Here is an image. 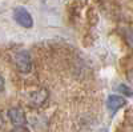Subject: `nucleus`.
<instances>
[{
  "label": "nucleus",
  "mask_w": 133,
  "mask_h": 132,
  "mask_svg": "<svg viewBox=\"0 0 133 132\" xmlns=\"http://www.w3.org/2000/svg\"><path fill=\"white\" fill-rule=\"evenodd\" d=\"M14 19H15V21L19 26L24 27V28H32V26H33L32 16L29 15L28 11L25 8H23V7H17V8L14 9Z\"/></svg>",
  "instance_id": "nucleus-1"
},
{
  "label": "nucleus",
  "mask_w": 133,
  "mask_h": 132,
  "mask_svg": "<svg viewBox=\"0 0 133 132\" xmlns=\"http://www.w3.org/2000/svg\"><path fill=\"white\" fill-rule=\"evenodd\" d=\"M15 64L16 68L21 72V73H28L32 70V61H31V56L28 55V52L21 51L17 52L15 56Z\"/></svg>",
  "instance_id": "nucleus-2"
},
{
  "label": "nucleus",
  "mask_w": 133,
  "mask_h": 132,
  "mask_svg": "<svg viewBox=\"0 0 133 132\" xmlns=\"http://www.w3.org/2000/svg\"><path fill=\"white\" fill-rule=\"evenodd\" d=\"M8 117L11 120V123L15 124L16 127H20L25 123V115L24 112L19 108H12L8 111Z\"/></svg>",
  "instance_id": "nucleus-3"
},
{
  "label": "nucleus",
  "mask_w": 133,
  "mask_h": 132,
  "mask_svg": "<svg viewBox=\"0 0 133 132\" xmlns=\"http://www.w3.org/2000/svg\"><path fill=\"white\" fill-rule=\"evenodd\" d=\"M125 103H127L125 99H124L123 96H117V95H110V96L108 97V102H107L108 108H109L112 112L117 111L118 108H121L123 105H125Z\"/></svg>",
  "instance_id": "nucleus-4"
},
{
  "label": "nucleus",
  "mask_w": 133,
  "mask_h": 132,
  "mask_svg": "<svg viewBox=\"0 0 133 132\" xmlns=\"http://www.w3.org/2000/svg\"><path fill=\"white\" fill-rule=\"evenodd\" d=\"M118 91L120 92H123L125 96H133V91L130 90L129 87H127V85H124V84H121V85H118Z\"/></svg>",
  "instance_id": "nucleus-5"
},
{
  "label": "nucleus",
  "mask_w": 133,
  "mask_h": 132,
  "mask_svg": "<svg viewBox=\"0 0 133 132\" xmlns=\"http://www.w3.org/2000/svg\"><path fill=\"white\" fill-rule=\"evenodd\" d=\"M12 132H28V129L25 127H23V125H20V127H16Z\"/></svg>",
  "instance_id": "nucleus-6"
},
{
  "label": "nucleus",
  "mask_w": 133,
  "mask_h": 132,
  "mask_svg": "<svg viewBox=\"0 0 133 132\" xmlns=\"http://www.w3.org/2000/svg\"><path fill=\"white\" fill-rule=\"evenodd\" d=\"M128 41H129V44L133 48V32H129V34H128Z\"/></svg>",
  "instance_id": "nucleus-7"
},
{
  "label": "nucleus",
  "mask_w": 133,
  "mask_h": 132,
  "mask_svg": "<svg viewBox=\"0 0 133 132\" xmlns=\"http://www.w3.org/2000/svg\"><path fill=\"white\" fill-rule=\"evenodd\" d=\"M128 80H129V81H130V84L133 85V70L128 73Z\"/></svg>",
  "instance_id": "nucleus-8"
},
{
  "label": "nucleus",
  "mask_w": 133,
  "mask_h": 132,
  "mask_svg": "<svg viewBox=\"0 0 133 132\" xmlns=\"http://www.w3.org/2000/svg\"><path fill=\"white\" fill-rule=\"evenodd\" d=\"M3 90H4V79H3V76H0V92Z\"/></svg>",
  "instance_id": "nucleus-9"
},
{
  "label": "nucleus",
  "mask_w": 133,
  "mask_h": 132,
  "mask_svg": "<svg viewBox=\"0 0 133 132\" xmlns=\"http://www.w3.org/2000/svg\"><path fill=\"white\" fill-rule=\"evenodd\" d=\"M0 125H3V119H2V116H0Z\"/></svg>",
  "instance_id": "nucleus-10"
}]
</instances>
